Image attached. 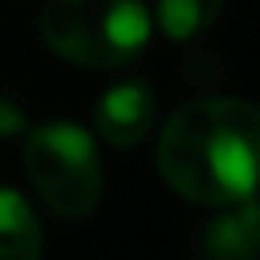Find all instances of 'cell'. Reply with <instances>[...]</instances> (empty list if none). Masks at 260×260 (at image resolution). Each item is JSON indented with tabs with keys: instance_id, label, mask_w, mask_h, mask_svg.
<instances>
[{
	"instance_id": "cell-1",
	"label": "cell",
	"mask_w": 260,
	"mask_h": 260,
	"mask_svg": "<svg viewBox=\"0 0 260 260\" xmlns=\"http://www.w3.org/2000/svg\"><path fill=\"white\" fill-rule=\"evenodd\" d=\"M157 169L199 207L241 203L260 187V107L249 100H191L165 119Z\"/></svg>"
},
{
	"instance_id": "cell-2",
	"label": "cell",
	"mask_w": 260,
	"mask_h": 260,
	"mask_svg": "<svg viewBox=\"0 0 260 260\" xmlns=\"http://www.w3.org/2000/svg\"><path fill=\"white\" fill-rule=\"evenodd\" d=\"M146 0H50L39 16L42 42L84 69L130 65L149 42Z\"/></svg>"
},
{
	"instance_id": "cell-3",
	"label": "cell",
	"mask_w": 260,
	"mask_h": 260,
	"mask_svg": "<svg viewBox=\"0 0 260 260\" xmlns=\"http://www.w3.org/2000/svg\"><path fill=\"white\" fill-rule=\"evenodd\" d=\"M23 169L39 199L57 218H88L104 195V169L88 130L77 122H42L23 142Z\"/></svg>"
},
{
	"instance_id": "cell-4",
	"label": "cell",
	"mask_w": 260,
	"mask_h": 260,
	"mask_svg": "<svg viewBox=\"0 0 260 260\" xmlns=\"http://www.w3.org/2000/svg\"><path fill=\"white\" fill-rule=\"evenodd\" d=\"M153 119H157V96L146 81H122L96 100V130L115 149L138 146L153 130Z\"/></svg>"
},
{
	"instance_id": "cell-5",
	"label": "cell",
	"mask_w": 260,
	"mask_h": 260,
	"mask_svg": "<svg viewBox=\"0 0 260 260\" xmlns=\"http://www.w3.org/2000/svg\"><path fill=\"white\" fill-rule=\"evenodd\" d=\"M207 260H260V195L230 203L203 234Z\"/></svg>"
},
{
	"instance_id": "cell-6",
	"label": "cell",
	"mask_w": 260,
	"mask_h": 260,
	"mask_svg": "<svg viewBox=\"0 0 260 260\" xmlns=\"http://www.w3.org/2000/svg\"><path fill=\"white\" fill-rule=\"evenodd\" d=\"M42 226L16 187L0 184V260H39Z\"/></svg>"
},
{
	"instance_id": "cell-7",
	"label": "cell",
	"mask_w": 260,
	"mask_h": 260,
	"mask_svg": "<svg viewBox=\"0 0 260 260\" xmlns=\"http://www.w3.org/2000/svg\"><path fill=\"white\" fill-rule=\"evenodd\" d=\"M222 8H226V0H157V23L169 39L187 42L211 31Z\"/></svg>"
},
{
	"instance_id": "cell-8",
	"label": "cell",
	"mask_w": 260,
	"mask_h": 260,
	"mask_svg": "<svg viewBox=\"0 0 260 260\" xmlns=\"http://www.w3.org/2000/svg\"><path fill=\"white\" fill-rule=\"evenodd\" d=\"M23 122H27L23 104L0 88V138H16L19 130H23Z\"/></svg>"
}]
</instances>
